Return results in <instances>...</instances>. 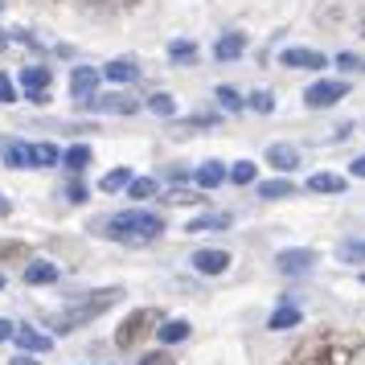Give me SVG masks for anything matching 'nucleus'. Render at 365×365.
Wrapping results in <instances>:
<instances>
[{"label":"nucleus","mask_w":365,"mask_h":365,"mask_svg":"<svg viewBox=\"0 0 365 365\" xmlns=\"http://www.w3.org/2000/svg\"><path fill=\"white\" fill-rule=\"evenodd\" d=\"M189 267H193L197 275H222V271L230 267V255L205 247V250H193V255H189Z\"/></svg>","instance_id":"9"},{"label":"nucleus","mask_w":365,"mask_h":365,"mask_svg":"<svg viewBox=\"0 0 365 365\" xmlns=\"http://www.w3.org/2000/svg\"><path fill=\"white\" fill-rule=\"evenodd\" d=\"M168 361H173L168 353H148V357H144V361H140V365H168Z\"/></svg>","instance_id":"37"},{"label":"nucleus","mask_w":365,"mask_h":365,"mask_svg":"<svg viewBox=\"0 0 365 365\" xmlns=\"http://www.w3.org/2000/svg\"><path fill=\"white\" fill-rule=\"evenodd\" d=\"M4 165H9V168H41L37 144H25V140H9V144H4Z\"/></svg>","instance_id":"8"},{"label":"nucleus","mask_w":365,"mask_h":365,"mask_svg":"<svg viewBox=\"0 0 365 365\" xmlns=\"http://www.w3.org/2000/svg\"><path fill=\"white\" fill-rule=\"evenodd\" d=\"M267 165L279 168V173H292V168H299V152L292 144H271L267 148Z\"/></svg>","instance_id":"16"},{"label":"nucleus","mask_w":365,"mask_h":365,"mask_svg":"<svg viewBox=\"0 0 365 365\" xmlns=\"http://www.w3.org/2000/svg\"><path fill=\"white\" fill-rule=\"evenodd\" d=\"M353 177H365V156L361 160H353Z\"/></svg>","instance_id":"41"},{"label":"nucleus","mask_w":365,"mask_h":365,"mask_svg":"<svg viewBox=\"0 0 365 365\" xmlns=\"http://www.w3.org/2000/svg\"><path fill=\"white\" fill-rule=\"evenodd\" d=\"M0 103H17V91H13V83L0 74Z\"/></svg>","instance_id":"36"},{"label":"nucleus","mask_w":365,"mask_h":365,"mask_svg":"<svg viewBox=\"0 0 365 365\" xmlns=\"http://www.w3.org/2000/svg\"><path fill=\"white\" fill-rule=\"evenodd\" d=\"M132 181H135L132 168H111V173H107V177L99 181V189H103V193H119V189H128Z\"/></svg>","instance_id":"23"},{"label":"nucleus","mask_w":365,"mask_h":365,"mask_svg":"<svg viewBox=\"0 0 365 365\" xmlns=\"http://www.w3.org/2000/svg\"><path fill=\"white\" fill-rule=\"evenodd\" d=\"M168 58H173V62H193V58H197V41H193V37L168 41Z\"/></svg>","instance_id":"25"},{"label":"nucleus","mask_w":365,"mask_h":365,"mask_svg":"<svg viewBox=\"0 0 365 365\" xmlns=\"http://www.w3.org/2000/svg\"><path fill=\"white\" fill-rule=\"evenodd\" d=\"M247 107L259 111V115H271V111H275V95H271V91H255V95L247 99Z\"/></svg>","instance_id":"28"},{"label":"nucleus","mask_w":365,"mask_h":365,"mask_svg":"<svg viewBox=\"0 0 365 365\" xmlns=\"http://www.w3.org/2000/svg\"><path fill=\"white\" fill-rule=\"evenodd\" d=\"M361 283H365V275H361Z\"/></svg>","instance_id":"46"},{"label":"nucleus","mask_w":365,"mask_h":365,"mask_svg":"<svg viewBox=\"0 0 365 365\" xmlns=\"http://www.w3.org/2000/svg\"><path fill=\"white\" fill-rule=\"evenodd\" d=\"M103 74H107L111 83H135V78H140V66H135L132 58H115V62L103 66Z\"/></svg>","instance_id":"18"},{"label":"nucleus","mask_w":365,"mask_h":365,"mask_svg":"<svg viewBox=\"0 0 365 365\" xmlns=\"http://www.w3.org/2000/svg\"><path fill=\"white\" fill-rule=\"evenodd\" d=\"M78 107L103 111V115H135V111H140V103L128 99V95H91V99H83Z\"/></svg>","instance_id":"6"},{"label":"nucleus","mask_w":365,"mask_h":365,"mask_svg":"<svg viewBox=\"0 0 365 365\" xmlns=\"http://www.w3.org/2000/svg\"><path fill=\"white\" fill-rule=\"evenodd\" d=\"M123 296L119 287H99V292H86V296H74L62 308V312L53 316V332L58 336H66V332L83 329V324H91V320H99L107 308H115V299Z\"/></svg>","instance_id":"2"},{"label":"nucleus","mask_w":365,"mask_h":365,"mask_svg":"<svg viewBox=\"0 0 365 365\" xmlns=\"http://www.w3.org/2000/svg\"><path fill=\"white\" fill-rule=\"evenodd\" d=\"M279 271L283 275H304V271H312V263H316V250H308V247H296V250H279Z\"/></svg>","instance_id":"10"},{"label":"nucleus","mask_w":365,"mask_h":365,"mask_svg":"<svg viewBox=\"0 0 365 365\" xmlns=\"http://www.w3.org/2000/svg\"><path fill=\"white\" fill-rule=\"evenodd\" d=\"M50 78H53V74H50L46 66H21V86H25V99L37 103V107H41V103H50V95H46Z\"/></svg>","instance_id":"7"},{"label":"nucleus","mask_w":365,"mask_h":365,"mask_svg":"<svg viewBox=\"0 0 365 365\" xmlns=\"http://www.w3.org/2000/svg\"><path fill=\"white\" fill-rule=\"evenodd\" d=\"M148 111L152 115H173V111H177V103H173V95H165V91H156V95H152L148 99Z\"/></svg>","instance_id":"29"},{"label":"nucleus","mask_w":365,"mask_h":365,"mask_svg":"<svg viewBox=\"0 0 365 365\" xmlns=\"http://www.w3.org/2000/svg\"><path fill=\"white\" fill-rule=\"evenodd\" d=\"M242 50H247V34H222L214 41L217 62H234V58H242Z\"/></svg>","instance_id":"13"},{"label":"nucleus","mask_w":365,"mask_h":365,"mask_svg":"<svg viewBox=\"0 0 365 365\" xmlns=\"http://www.w3.org/2000/svg\"><path fill=\"white\" fill-rule=\"evenodd\" d=\"M165 324V312L160 308H135L123 324H119V332H115V345L119 349H132V345H140L148 332H156Z\"/></svg>","instance_id":"4"},{"label":"nucleus","mask_w":365,"mask_h":365,"mask_svg":"<svg viewBox=\"0 0 365 365\" xmlns=\"http://www.w3.org/2000/svg\"><path fill=\"white\" fill-rule=\"evenodd\" d=\"M13 341L21 345V353H50V345H53V336H46V332L29 329V324L13 332Z\"/></svg>","instance_id":"14"},{"label":"nucleus","mask_w":365,"mask_h":365,"mask_svg":"<svg viewBox=\"0 0 365 365\" xmlns=\"http://www.w3.org/2000/svg\"><path fill=\"white\" fill-rule=\"evenodd\" d=\"M0 292H4V275H0Z\"/></svg>","instance_id":"44"},{"label":"nucleus","mask_w":365,"mask_h":365,"mask_svg":"<svg viewBox=\"0 0 365 365\" xmlns=\"http://www.w3.org/2000/svg\"><path fill=\"white\" fill-rule=\"evenodd\" d=\"M165 201H173V205H193V201H201V193L197 189H185V185H173Z\"/></svg>","instance_id":"30"},{"label":"nucleus","mask_w":365,"mask_h":365,"mask_svg":"<svg viewBox=\"0 0 365 365\" xmlns=\"http://www.w3.org/2000/svg\"><path fill=\"white\" fill-rule=\"evenodd\" d=\"M152 193H156V177H135L128 185V197H135V201H148Z\"/></svg>","instance_id":"27"},{"label":"nucleus","mask_w":365,"mask_h":365,"mask_svg":"<svg viewBox=\"0 0 365 365\" xmlns=\"http://www.w3.org/2000/svg\"><path fill=\"white\" fill-rule=\"evenodd\" d=\"M165 230V217L152 214V210H123L107 222V238L115 242H128V247H144V242H156Z\"/></svg>","instance_id":"3"},{"label":"nucleus","mask_w":365,"mask_h":365,"mask_svg":"<svg viewBox=\"0 0 365 365\" xmlns=\"http://www.w3.org/2000/svg\"><path fill=\"white\" fill-rule=\"evenodd\" d=\"M308 189H312V193H345V177H336V173H316V177H308Z\"/></svg>","instance_id":"19"},{"label":"nucleus","mask_w":365,"mask_h":365,"mask_svg":"<svg viewBox=\"0 0 365 365\" xmlns=\"http://www.w3.org/2000/svg\"><path fill=\"white\" fill-rule=\"evenodd\" d=\"M336 66L345 70V74H357V70H365V62L357 53H336Z\"/></svg>","instance_id":"34"},{"label":"nucleus","mask_w":365,"mask_h":365,"mask_svg":"<svg viewBox=\"0 0 365 365\" xmlns=\"http://www.w3.org/2000/svg\"><path fill=\"white\" fill-rule=\"evenodd\" d=\"M66 193H70V201H86V189H83V185H78V181L70 185Z\"/></svg>","instance_id":"38"},{"label":"nucleus","mask_w":365,"mask_h":365,"mask_svg":"<svg viewBox=\"0 0 365 365\" xmlns=\"http://www.w3.org/2000/svg\"><path fill=\"white\" fill-rule=\"evenodd\" d=\"M259 197H267V201L296 197V185H292V181H263V185H259Z\"/></svg>","instance_id":"26"},{"label":"nucleus","mask_w":365,"mask_h":365,"mask_svg":"<svg viewBox=\"0 0 365 365\" xmlns=\"http://www.w3.org/2000/svg\"><path fill=\"white\" fill-rule=\"evenodd\" d=\"M217 115H193V119H185V123H177V132H189V128H214Z\"/></svg>","instance_id":"35"},{"label":"nucleus","mask_w":365,"mask_h":365,"mask_svg":"<svg viewBox=\"0 0 365 365\" xmlns=\"http://www.w3.org/2000/svg\"><path fill=\"white\" fill-rule=\"evenodd\" d=\"M341 259L345 263H365V242H345L341 247Z\"/></svg>","instance_id":"33"},{"label":"nucleus","mask_w":365,"mask_h":365,"mask_svg":"<svg viewBox=\"0 0 365 365\" xmlns=\"http://www.w3.org/2000/svg\"><path fill=\"white\" fill-rule=\"evenodd\" d=\"M230 214H201V217H189V234H217V230H230Z\"/></svg>","instance_id":"15"},{"label":"nucleus","mask_w":365,"mask_h":365,"mask_svg":"<svg viewBox=\"0 0 365 365\" xmlns=\"http://www.w3.org/2000/svg\"><path fill=\"white\" fill-rule=\"evenodd\" d=\"M9 41H13V37L4 34V29H0V50H4V46H9Z\"/></svg>","instance_id":"43"},{"label":"nucleus","mask_w":365,"mask_h":365,"mask_svg":"<svg viewBox=\"0 0 365 365\" xmlns=\"http://www.w3.org/2000/svg\"><path fill=\"white\" fill-rule=\"evenodd\" d=\"M156 336H160L165 345H177V341H185V336H189V320H165V324L156 329Z\"/></svg>","instance_id":"24"},{"label":"nucleus","mask_w":365,"mask_h":365,"mask_svg":"<svg viewBox=\"0 0 365 365\" xmlns=\"http://www.w3.org/2000/svg\"><path fill=\"white\" fill-rule=\"evenodd\" d=\"M230 181L234 185H250L255 181V165H250V160H238V165L230 168Z\"/></svg>","instance_id":"32"},{"label":"nucleus","mask_w":365,"mask_h":365,"mask_svg":"<svg viewBox=\"0 0 365 365\" xmlns=\"http://www.w3.org/2000/svg\"><path fill=\"white\" fill-rule=\"evenodd\" d=\"M9 365H41V361H34L29 353H17V357H13V361H9Z\"/></svg>","instance_id":"39"},{"label":"nucleus","mask_w":365,"mask_h":365,"mask_svg":"<svg viewBox=\"0 0 365 365\" xmlns=\"http://www.w3.org/2000/svg\"><path fill=\"white\" fill-rule=\"evenodd\" d=\"M345 95H349V83H341V78H320V83H312L304 91V103L312 111H320V107H336Z\"/></svg>","instance_id":"5"},{"label":"nucleus","mask_w":365,"mask_h":365,"mask_svg":"<svg viewBox=\"0 0 365 365\" xmlns=\"http://www.w3.org/2000/svg\"><path fill=\"white\" fill-rule=\"evenodd\" d=\"M13 332H17V329H13V324H9V320H0V341H9V336H13Z\"/></svg>","instance_id":"40"},{"label":"nucleus","mask_w":365,"mask_h":365,"mask_svg":"<svg viewBox=\"0 0 365 365\" xmlns=\"http://www.w3.org/2000/svg\"><path fill=\"white\" fill-rule=\"evenodd\" d=\"M0 13H4V0H0Z\"/></svg>","instance_id":"45"},{"label":"nucleus","mask_w":365,"mask_h":365,"mask_svg":"<svg viewBox=\"0 0 365 365\" xmlns=\"http://www.w3.org/2000/svg\"><path fill=\"white\" fill-rule=\"evenodd\" d=\"M217 103H222V111H242V107H247V103L238 99L234 86H217Z\"/></svg>","instance_id":"31"},{"label":"nucleus","mask_w":365,"mask_h":365,"mask_svg":"<svg viewBox=\"0 0 365 365\" xmlns=\"http://www.w3.org/2000/svg\"><path fill=\"white\" fill-rule=\"evenodd\" d=\"M62 165L70 168V173H83L86 165H91V144H74V148L62 152Z\"/></svg>","instance_id":"22"},{"label":"nucleus","mask_w":365,"mask_h":365,"mask_svg":"<svg viewBox=\"0 0 365 365\" xmlns=\"http://www.w3.org/2000/svg\"><path fill=\"white\" fill-rule=\"evenodd\" d=\"M95 86H99V74L91 66H74V74H70V95L83 103V99H91L95 95Z\"/></svg>","instance_id":"12"},{"label":"nucleus","mask_w":365,"mask_h":365,"mask_svg":"<svg viewBox=\"0 0 365 365\" xmlns=\"http://www.w3.org/2000/svg\"><path fill=\"white\" fill-rule=\"evenodd\" d=\"M9 210H13V201H9V197H0V217L9 214Z\"/></svg>","instance_id":"42"},{"label":"nucleus","mask_w":365,"mask_h":365,"mask_svg":"<svg viewBox=\"0 0 365 365\" xmlns=\"http://www.w3.org/2000/svg\"><path fill=\"white\" fill-rule=\"evenodd\" d=\"M365 353V332L357 329H320L308 332L283 365H353Z\"/></svg>","instance_id":"1"},{"label":"nucleus","mask_w":365,"mask_h":365,"mask_svg":"<svg viewBox=\"0 0 365 365\" xmlns=\"http://www.w3.org/2000/svg\"><path fill=\"white\" fill-rule=\"evenodd\" d=\"M226 177H230V173L217 165V160H205V165L197 168V185H201V189H214V185H222Z\"/></svg>","instance_id":"21"},{"label":"nucleus","mask_w":365,"mask_h":365,"mask_svg":"<svg viewBox=\"0 0 365 365\" xmlns=\"http://www.w3.org/2000/svg\"><path fill=\"white\" fill-rule=\"evenodd\" d=\"M58 279V263H29L25 267V283H34V287H41V283H53Z\"/></svg>","instance_id":"20"},{"label":"nucleus","mask_w":365,"mask_h":365,"mask_svg":"<svg viewBox=\"0 0 365 365\" xmlns=\"http://www.w3.org/2000/svg\"><path fill=\"white\" fill-rule=\"evenodd\" d=\"M279 62L287 70H320V66H329V58H324V53H316V50H283Z\"/></svg>","instance_id":"11"},{"label":"nucleus","mask_w":365,"mask_h":365,"mask_svg":"<svg viewBox=\"0 0 365 365\" xmlns=\"http://www.w3.org/2000/svg\"><path fill=\"white\" fill-rule=\"evenodd\" d=\"M299 320H304V312H299L296 304H287V299H283L279 308L271 312V320H267V329H271V332H283V329H296Z\"/></svg>","instance_id":"17"}]
</instances>
